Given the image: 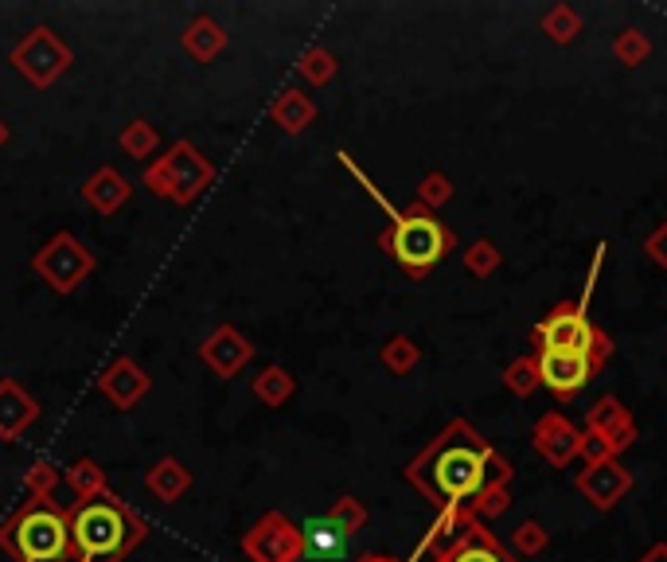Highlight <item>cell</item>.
I'll return each mask as SVG.
<instances>
[{
  "label": "cell",
  "mask_w": 667,
  "mask_h": 562,
  "mask_svg": "<svg viewBox=\"0 0 667 562\" xmlns=\"http://www.w3.org/2000/svg\"><path fill=\"white\" fill-rule=\"evenodd\" d=\"M410 488H417L437 512L469 508L484 488L508 485L511 465L476 433L469 418H453L402 468Z\"/></svg>",
  "instance_id": "1"
},
{
  "label": "cell",
  "mask_w": 667,
  "mask_h": 562,
  "mask_svg": "<svg viewBox=\"0 0 667 562\" xmlns=\"http://www.w3.org/2000/svg\"><path fill=\"white\" fill-rule=\"evenodd\" d=\"M66 512H71L74 562H125L148 535L145 515L113 492L78 500Z\"/></svg>",
  "instance_id": "2"
},
{
  "label": "cell",
  "mask_w": 667,
  "mask_h": 562,
  "mask_svg": "<svg viewBox=\"0 0 667 562\" xmlns=\"http://www.w3.org/2000/svg\"><path fill=\"white\" fill-rule=\"evenodd\" d=\"M0 551L12 562H74L71 512L51 497H28L0 524Z\"/></svg>",
  "instance_id": "3"
},
{
  "label": "cell",
  "mask_w": 667,
  "mask_h": 562,
  "mask_svg": "<svg viewBox=\"0 0 667 562\" xmlns=\"http://www.w3.org/2000/svg\"><path fill=\"white\" fill-rule=\"evenodd\" d=\"M609 246H597L590 266V285H585V297L593 293V281H597V270H602V258ZM585 297L582 301H558L547 317L531 328V347L538 352H566V356H593L597 364H609L613 356V337L605 328H597L585 313Z\"/></svg>",
  "instance_id": "4"
},
{
  "label": "cell",
  "mask_w": 667,
  "mask_h": 562,
  "mask_svg": "<svg viewBox=\"0 0 667 562\" xmlns=\"http://www.w3.org/2000/svg\"><path fill=\"white\" fill-rule=\"evenodd\" d=\"M379 246L410 273V278H426L445 254L457 246V234L437 219V211L422 204H410L407 211L390 219V227L379 234Z\"/></svg>",
  "instance_id": "5"
},
{
  "label": "cell",
  "mask_w": 667,
  "mask_h": 562,
  "mask_svg": "<svg viewBox=\"0 0 667 562\" xmlns=\"http://www.w3.org/2000/svg\"><path fill=\"white\" fill-rule=\"evenodd\" d=\"M215 180L211 160L195 149L192 140H177L165 157H157L153 164H145V187L153 196L172 199V204L187 207L204 196Z\"/></svg>",
  "instance_id": "6"
},
{
  "label": "cell",
  "mask_w": 667,
  "mask_h": 562,
  "mask_svg": "<svg viewBox=\"0 0 667 562\" xmlns=\"http://www.w3.org/2000/svg\"><path fill=\"white\" fill-rule=\"evenodd\" d=\"M71 47L56 36V32L47 28V24H36L28 36H20L16 47L9 51V63L16 66L20 78H28L36 90H47L51 83L66 75V66H71Z\"/></svg>",
  "instance_id": "7"
},
{
  "label": "cell",
  "mask_w": 667,
  "mask_h": 562,
  "mask_svg": "<svg viewBox=\"0 0 667 562\" xmlns=\"http://www.w3.org/2000/svg\"><path fill=\"white\" fill-rule=\"evenodd\" d=\"M32 270L56 293H74L94 273V251H86L83 239H74L71 231H59L36 251Z\"/></svg>",
  "instance_id": "8"
},
{
  "label": "cell",
  "mask_w": 667,
  "mask_h": 562,
  "mask_svg": "<svg viewBox=\"0 0 667 562\" xmlns=\"http://www.w3.org/2000/svg\"><path fill=\"white\" fill-rule=\"evenodd\" d=\"M242 554L251 562H301L305 559V535L281 512H262L242 535Z\"/></svg>",
  "instance_id": "9"
},
{
  "label": "cell",
  "mask_w": 667,
  "mask_h": 562,
  "mask_svg": "<svg viewBox=\"0 0 667 562\" xmlns=\"http://www.w3.org/2000/svg\"><path fill=\"white\" fill-rule=\"evenodd\" d=\"M429 562H519V559L488 532V524L469 515L441 547L429 551Z\"/></svg>",
  "instance_id": "10"
},
{
  "label": "cell",
  "mask_w": 667,
  "mask_h": 562,
  "mask_svg": "<svg viewBox=\"0 0 667 562\" xmlns=\"http://www.w3.org/2000/svg\"><path fill=\"white\" fill-rule=\"evenodd\" d=\"M538 367V387H547L558 399H574L585 387L597 379L605 364H597L593 356H566V352H538L535 356Z\"/></svg>",
  "instance_id": "11"
},
{
  "label": "cell",
  "mask_w": 667,
  "mask_h": 562,
  "mask_svg": "<svg viewBox=\"0 0 667 562\" xmlns=\"http://www.w3.org/2000/svg\"><path fill=\"white\" fill-rule=\"evenodd\" d=\"M632 488V473L621 465V457H605V461H593L578 473V492L590 500L593 512H613L629 497Z\"/></svg>",
  "instance_id": "12"
},
{
  "label": "cell",
  "mask_w": 667,
  "mask_h": 562,
  "mask_svg": "<svg viewBox=\"0 0 667 562\" xmlns=\"http://www.w3.org/2000/svg\"><path fill=\"white\" fill-rule=\"evenodd\" d=\"M578 438H582V430H578L574 422L558 411H547L535 422L531 445H535V453L547 461L550 468H566L570 461H578Z\"/></svg>",
  "instance_id": "13"
},
{
  "label": "cell",
  "mask_w": 667,
  "mask_h": 562,
  "mask_svg": "<svg viewBox=\"0 0 667 562\" xmlns=\"http://www.w3.org/2000/svg\"><path fill=\"white\" fill-rule=\"evenodd\" d=\"M251 356H254V344L242 337L234 325H219L211 337L199 344V359H204L219 379H234L242 367L251 364Z\"/></svg>",
  "instance_id": "14"
},
{
  "label": "cell",
  "mask_w": 667,
  "mask_h": 562,
  "mask_svg": "<svg viewBox=\"0 0 667 562\" xmlns=\"http://www.w3.org/2000/svg\"><path fill=\"white\" fill-rule=\"evenodd\" d=\"M585 430L605 438L613 457H621L632 441H636V422H632V414L621 406V399H613V394H605V399H597V403L590 406V414H585Z\"/></svg>",
  "instance_id": "15"
},
{
  "label": "cell",
  "mask_w": 667,
  "mask_h": 562,
  "mask_svg": "<svg viewBox=\"0 0 667 562\" xmlns=\"http://www.w3.org/2000/svg\"><path fill=\"white\" fill-rule=\"evenodd\" d=\"M98 391H102L118 411H133V406L148 394V375L137 359L118 356L106 364L102 375H98Z\"/></svg>",
  "instance_id": "16"
},
{
  "label": "cell",
  "mask_w": 667,
  "mask_h": 562,
  "mask_svg": "<svg viewBox=\"0 0 667 562\" xmlns=\"http://www.w3.org/2000/svg\"><path fill=\"white\" fill-rule=\"evenodd\" d=\"M39 418V403L16 379H0V441H20Z\"/></svg>",
  "instance_id": "17"
},
{
  "label": "cell",
  "mask_w": 667,
  "mask_h": 562,
  "mask_svg": "<svg viewBox=\"0 0 667 562\" xmlns=\"http://www.w3.org/2000/svg\"><path fill=\"white\" fill-rule=\"evenodd\" d=\"M130 180L121 176L118 169H98L94 176H86V184H83V199L86 204L98 211V216H113V211H121V207L130 204Z\"/></svg>",
  "instance_id": "18"
},
{
  "label": "cell",
  "mask_w": 667,
  "mask_h": 562,
  "mask_svg": "<svg viewBox=\"0 0 667 562\" xmlns=\"http://www.w3.org/2000/svg\"><path fill=\"white\" fill-rule=\"evenodd\" d=\"M180 44H184V51L195 63H211V59L227 51V28L215 16H195L184 28V36H180Z\"/></svg>",
  "instance_id": "19"
},
{
  "label": "cell",
  "mask_w": 667,
  "mask_h": 562,
  "mask_svg": "<svg viewBox=\"0 0 667 562\" xmlns=\"http://www.w3.org/2000/svg\"><path fill=\"white\" fill-rule=\"evenodd\" d=\"M145 488L160 504H177L180 497H187V488H192V473H187V465L180 457H160L145 473Z\"/></svg>",
  "instance_id": "20"
},
{
  "label": "cell",
  "mask_w": 667,
  "mask_h": 562,
  "mask_svg": "<svg viewBox=\"0 0 667 562\" xmlns=\"http://www.w3.org/2000/svg\"><path fill=\"white\" fill-rule=\"evenodd\" d=\"M269 122L278 125L281 133H289V137L305 133L308 125L316 122L313 98H308V94H301V90H281L278 98H274V106H269Z\"/></svg>",
  "instance_id": "21"
},
{
  "label": "cell",
  "mask_w": 667,
  "mask_h": 562,
  "mask_svg": "<svg viewBox=\"0 0 667 562\" xmlns=\"http://www.w3.org/2000/svg\"><path fill=\"white\" fill-rule=\"evenodd\" d=\"M254 399H258L262 406H269V411H281V406L289 403L296 394V375L289 371V367H281V364H269V367H262L258 375H254Z\"/></svg>",
  "instance_id": "22"
},
{
  "label": "cell",
  "mask_w": 667,
  "mask_h": 562,
  "mask_svg": "<svg viewBox=\"0 0 667 562\" xmlns=\"http://www.w3.org/2000/svg\"><path fill=\"white\" fill-rule=\"evenodd\" d=\"M66 485H71V492L78 500H94V497H102V492H110V477H106V468L98 465V461L90 457H78L66 465Z\"/></svg>",
  "instance_id": "23"
},
{
  "label": "cell",
  "mask_w": 667,
  "mask_h": 562,
  "mask_svg": "<svg viewBox=\"0 0 667 562\" xmlns=\"http://www.w3.org/2000/svg\"><path fill=\"white\" fill-rule=\"evenodd\" d=\"M379 364L387 367L390 375H410L417 364H422V344L407 332H395V337L383 340L379 347Z\"/></svg>",
  "instance_id": "24"
},
{
  "label": "cell",
  "mask_w": 667,
  "mask_h": 562,
  "mask_svg": "<svg viewBox=\"0 0 667 562\" xmlns=\"http://www.w3.org/2000/svg\"><path fill=\"white\" fill-rule=\"evenodd\" d=\"M538 28H543V36H547V39H555V44H574V39L582 36L585 20L578 16L570 4H555V9L543 12Z\"/></svg>",
  "instance_id": "25"
},
{
  "label": "cell",
  "mask_w": 667,
  "mask_h": 562,
  "mask_svg": "<svg viewBox=\"0 0 667 562\" xmlns=\"http://www.w3.org/2000/svg\"><path fill=\"white\" fill-rule=\"evenodd\" d=\"M301 535H305V554H336L343 543H348V535H343L328 515L308 520V524L301 527Z\"/></svg>",
  "instance_id": "26"
},
{
  "label": "cell",
  "mask_w": 667,
  "mask_h": 562,
  "mask_svg": "<svg viewBox=\"0 0 667 562\" xmlns=\"http://www.w3.org/2000/svg\"><path fill=\"white\" fill-rule=\"evenodd\" d=\"M118 145L125 149V157H133V160H148L153 152H157V145H160V133H157V125L153 122H145V118H137V122H130L125 130L118 133Z\"/></svg>",
  "instance_id": "27"
},
{
  "label": "cell",
  "mask_w": 667,
  "mask_h": 562,
  "mask_svg": "<svg viewBox=\"0 0 667 562\" xmlns=\"http://www.w3.org/2000/svg\"><path fill=\"white\" fill-rule=\"evenodd\" d=\"M336 71H340V63H336V56L328 47H308V51H301V59H296V75L313 86H328L336 78Z\"/></svg>",
  "instance_id": "28"
},
{
  "label": "cell",
  "mask_w": 667,
  "mask_h": 562,
  "mask_svg": "<svg viewBox=\"0 0 667 562\" xmlns=\"http://www.w3.org/2000/svg\"><path fill=\"white\" fill-rule=\"evenodd\" d=\"M613 56H617L621 66H640V63H648L652 44L640 28H624V32H617V39H613Z\"/></svg>",
  "instance_id": "29"
},
{
  "label": "cell",
  "mask_w": 667,
  "mask_h": 562,
  "mask_svg": "<svg viewBox=\"0 0 667 562\" xmlns=\"http://www.w3.org/2000/svg\"><path fill=\"white\" fill-rule=\"evenodd\" d=\"M500 262H504V254L496 251V243H492V239H476V243L464 251V270L473 273V278H481V281H488L492 273L500 270Z\"/></svg>",
  "instance_id": "30"
},
{
  "label": "cell",
  "mask_w": 667,
  "mask_h": 562,
  "mask_svg": "<svg viewBox=\"0 0 667 562\" xmlns=\"http://www.w3.org/2000/svg\"><path fill=\"white\" fill-rule=\"evenodd\" d=\"M504 387H508L511 394H519V399H527V394L535 391V387H538L535 352H531V356H519V359H511V364L504 367Z\"/></svg>",
  "instance_id": "31"
},
{
  "label": "cell",
  "mask_w": 667,
  "mask_h": 562,
  "mask_svg": "<svg viewBox=\"0 0 667 562\" xmlns=\"http://www.w3.org/2000/svg\"><path fill=\"white\" fill-rule=\"evenodd\" d=\"M449 199H453V180L445 176V172H426V176L417 180V199H414V204L437 211V207H445Z\"/></svg>",
  "instance_id": "32"
},
{
  "label": "cell",
  "mask_w": 667,
  "mask_h": 562,
  "mask_svg": "<svg viewBox=\"0 0 667 562\" xmlns=\"http://www.w3.org/2000/svg\"><path fill=\"white\" fill-rule=\"evenodd\" d=\"M63 480V468L56 465V461H32V468L24 473V485H28V497H51L56 492V485Z\"/></svg>",
  "instance_id": "33"
},
{
  "label": "cell",
  "mask_w": 667,
  "mask_h": 562,
  "mask_svg": "<svg viewBox=\"0 0 667 562\" xmlns=\"http://www.w3.org/2000/svg\"><path fill=\"white\" fill-rule=\"evenodd\" d=\"M328 520H332V524L340 527L348 539H352V535L367 524V508H363L355 497H336V504L328 508Z\"/></svg>",
  "instance_id": "34"
},
{
  "label": "cell",
  "mask_w": 667,
  "mask_h": 562,
  "mask_svg": "<svg viewBox=\"0 0 667 562\" xmlns=\"http://www.w3.org/2000/svg\"><path fill=\"white\" fill-rule=\"evenodd\" d=\"M516 554H523V559H535V554H543L550 547V532L538 520H523V524L516 527Z\"/></svg>",
  "instance_id": "35"
},
{
  "label": "cell",
  "mask_w": 667,
  "mask_h": 562,
  "mask_svg": "<svg viewBox=\"0 0 667 562\" xmlns=\"http://www.w3.org/2000/svg\"><path fill=\"white\" fill-rule=\"evenodd\" d=\"M508 504H511V492H508V485H496V488H484L481 497L469 504V515L473 520H481V524H488V520H496V515H504L508 512Z\"/></svg>",
  "instance_id": "36"
},
{
  "label": "cell",
  "mask_w": 667,
  "mask_h": 562,
  "mask_svg": "<svg viewBox=\"0 0 667 562\" xmlns=\"http://www.w3.org/2000/svg\"><path fill=\"white\" fill-rule=\"evenodd\" d=\"M578 457H582L585 465H593V461H605V457H613V453H609V445H605V438L582 430V438H578Z\"/></svg>",
  "instance_id": "37"
},
{
  "label": "cell",
  "mask_w": 667,
  "mask_h": 562,
  "mask_svg": "<svg viewBox=\"0 0 667 562\" xmlns=\"http://www.w3.org/2000/svg\"><path fill=\"white\" fill-rule=\"evenodd\" d=\"M644 254H648L659 270H667V223H659L656 231L644 239Z\"/></svg>",
  "instance_id": "38"
},
{
  "label": "cell",
  "mask_w": 667,
  "mask_h": 562,
  "mask_svg": "<svg viewBox=\"0 0 667 562\" xmlns=\"http://www.w3.org/2000/svg\"><path fill=\"white\" fill-rule=\"evenodd\" d=\"M636 562H667V543H664V539H659V543H652Z\"/></svg>",
  "instance_id": "39"
},
{
  "label": "cell",
  "mask_w": 667,
  "mask_h": 562,
  "mask_svg": "<svg viewBox=\"0 0 667 562\" xmlns=\"http://www.w3.org/2000/svg\"><path fill=\"white\" fill-rule=\"evenodd\" d=\"M360 562H402V559H390V554H363Z\"/></svg>",
  "instance_id": "40"
},
{
  "label": "cell",
  "mask_w": 667,
  "mask_h": 562,
  "mask_svg": "<svg viewBox=\"0 0 667 562\" xmlns=\"http://www.w3.org/2000/svg\"><path fill=\"white\" fill-rule=\"evenodd\" d=\"M9 137H12V133H9V125L0 122V149H4V145H9Z\"/></svg>",
  "instance_id": "41"
}]
</instances>
